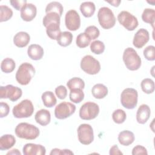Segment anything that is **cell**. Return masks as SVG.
Instances as JSON below:
<instances>
[{
  "label": "cell",
  "instance_id": "1",
  "mask_svg": "<svg viewBox=\"0 0 155 155\" xmlns=\"http://www.w3.org/2000/svg\"><path fill=\"white\" fill-rule=\"evenodd\" d=\"M15 131L17 137L27 140L35 139L39 135V130L38 127L26 122L18 124Z\"/></svg>",
  "mask_w": 155,
  "mask_h": 155
},
{
  "label": "cell",
  "instance_id": "2",
  "mask_svg": "<svg viewBox=\"0 0 155 155\" xmlns=\"http://www.w3.org/2000/svg\"><path fill=\"white\" fill-rule=\"evenodd\" d=\"M35 74L34 67L30 63H22L16 71L15 78L17 82L22 85H28Z\"/></svg>",
  "mask_w": 155,
  "mask_h": 155
},
{
  "label": "cell",
  "instance_id": "3",
  "mask_svg": "<svg viewBox=\"0 0 155 155\" xmlns=\"http://www.w3.org/2000/svg\"><path fill=\"white\" fill-rule=\"evenodd\" d=\"M123 61L126 67L131 71H136L141 66V59L136 50L131 48H127L123 53Z\"/></svg>",
  "mask_w": 155,
  "mask_h": 155
},
{
  "label": "cell",
  "instance_id": "4",
  "mask_svg": "<svg viewBox=\"0 0 155 155\" xmlns=\"http://www.w3.org/2000/svg\"><path fill=\"white\" fill-rule=\"evenodd\" d=\"M97 18L100 25L104 29H110L116 24V18L112 10L107 7L99 8L97 13Z\"/></svg>",
  "mask_w": 155,
  "mask_h": 155
},
{
  "label": "cell",
  "instance_id": "5",
  "mask_svg": "<svg viewBox=\"0 0 155 155\" xmlns=\"http://www.w3.org/2000/svg\"><path fill=\"white\" fill-rule=\"evenodd\" d=\"M34 111V107L31 101L28 99L22 100L15 105L12 110V113L15 117L21 119L30 117Z\"/></svg>",
  "mask_w": 155,
  "mask_h": 155
},
{
  "label": "cell",
  "instance_id": "6",
  "mask_svg": "<svg viewBox=\"0 0 155 155\" xmlns=\"http://www.w3.org/2000/svg\"><path fill=\"white\" fill-rule=\"evenodd\" d=\"M138 93L137 90L132 88L124 89L120 95V102L122 105L127 109L134 108L137 104Z\"/></svg>",
  "mask_w": 155,
  "mask_h": 155
},
{
  "label": "cell",
  "instance_id": "7",
  "mask_svg": "<svg viewBox=\"0 0 155 155\" xmlns=\"http://www.w3.org/2000/svg\"><path fill=\"white\" fill-rule=\"evenodd\" d=\"M80 65L81 69L88 74H96L101 70L100 62L91 55L84 56L81 61Z\"/></svg>",
  "mask_w": 155,
  "mask_h": 155
},
{
  "label": "cell",
  "instance_id": "8",
  "mask_svg": "<svg viewBox=\"0 0 155 155\" xmlns=\"http://www.w3.org/2000/svg\"><path fill=\"white\" fill-rule=\"evenodd\" d=\"M99 113V105L93 102L84 104L79 110V117L83 120H91L96 118Z\"/></svg>",
  "mask_w": 155,
  "mask_h": 155
},
{
  "label": "cell",
  "instance_id": "9",
  "mask_svg": "<svg viewBox=\"0 0 155 155\" xmlns=\"http://www.w3.org/2000/svg\"><path fill=\"white\" fill-rule=\"evenodd\" d=\"M117 20L120 24L128 31H133L139 25L137 19L127 11L120 12L117 15Z\"/></svg>",
  "mask_w": 155,
  "mask_h": 155
},
{
  "label": "cell",
  "instance_id": "10",
  "mask_svg": "<svg viewBox=\"0 0 155 155\" xmlns=\"http://www.w3.org/2000/svg\"><path fill=\"white\" fill-rule=\"evenodd\" d=\"M22 94V90L18 87L8 84L6 86L0 87V98L9 99L12 102L18 100Z\"/></svg>",
  "mask_w": 155,
  "mask_h": 155
},
{
  "label": "cell",
  "instance_id": "11",
  "mask_svg": "<svg viewBox=\"0 0 155 155\" xmlns=\"http://www.w3.org/2000/svg\"><path fill=\"white\" fill-rule=\"evenodd\" d=\"M78 140L83 145H89L94 140L92 127L87 124H81L78 128Z\"/></svg>",
  "mask_w": 155,
  "mask_h": 155
},
{
  "label": "cell",
  "instance_id": "12",
  "mask_svg": "<svg viewBox=\"0 0 155 155\" xmlns=\"http://www.w3.org/2000/svg\"><path fill=\"white\" fill-rule=\"evenodd\" d=\"M76 111V106L72 103L62 102L54 109V116L58 119H65L72 115Z\"/></svg>",
  "mask_w": 155,
  "mask_h": 155
},
{
  "label": "cell",
  "instance_id": "13",
  "mask_svg": "<svg viewBox=\"0 0 155 155\" xmlns=\"http://www.w3.org/2000/svg\"><path fill=\"white\" fill-rule=\"evenodd\" d=\"M65 24L67 28L70 31H76L81 26V18L78 13L74 10L68 11L65 16Z\"/></svg>",
  "mask_w": 155,
  "mask_h": 155
},
{
  "label": "cell",
  "instance_id": "14",
  "mask_svg": "<svg viewBox=\"0 0 155 155\" xmlns=\"http://www.w3.org/2000/svg\"><path fill=\"white\" fill-rule=\"evenodd\" d=\"M149 32L145 28H140L134 35L133 44L136 48H141L149 41Z\"/></svg>",
  "mask_w": 155,
  "mask_h": 155
},
{
  "label": "cell",
  "instance_id": "15",
  "mask_svg": "<svg viewBox=\"0 0 155 155\" xmlns=\"http://www.w3.org/2000/svg\"><path fill=\"white\" fill-rule=\"evenodd\" d=\"M22 151L24 155H45L46 153L45 148L43 145L32 143H26Z\"/></svg>",
  "mask_w": 155,
  "mask_h": 155
},
{
  "label": "cell",
  "instance_id": "16",
  "mask_svg": "<svg viewBox=\"0 0 155 155\" xmlns=\"http://www.w3.org/2000/svg\"><path fill=\"white\" fill-rule=\"evenodd\" d=\"M36 13L37 8L34 4H26L21 10V18L25 21L30 22L36 17Z\"/></svg>",
  "mask_w": 155,
  "mask_h": 155
},
{
  "label": "cell",
  "instance_id": "17",
  "mask_svg": "<svg viewBox=\"0 0 155 155\" xmlns=\"http://www.w3.org/2000/svg\"><path fill=\"white\" fill-rule=\"evenodd\" d=\"M151 114L150 107L147 104H142L137 109L136 113L137 122L140 124H145L149 119Z\"/></svg>",
  "mask_w": 155,
  "mask_h": 155
},
{
  "label": "cell",
  "instance_id": "18",
  "mask_svg": "<svg viewBox=\"0 0 155 155\" xmlns=\"http://www.w3.org/2000/svg\"><path fill=\"white\" fill-rule=\"evenodd\" d=\"M44 49L38 44L30 45L27 50L28 56L30 59L34 61L40 60L44 56Z\"/></svg>",
  "mask_w": 155,
  "mask_h": 155
},
{
  "label": "cell",
  "instance_id": "19",
  "mask_svg": "<svg viewBox=\"0 0 155 155\" xmlns=\"http://www.w3.org/2000/svg\"><path fill=\"white\" fill-rule=\"evenodd\" d=\"M30 41L29 34L25 31H19L17 33L13 38V43L19 48L26 47Z\"/></svg>",
  "mask_w": 155,
  "mask_h": 155
},
{
  "label": "cell",
  "instance_id": "20",
  "mask_svg": "<svg viewBox=\"0 0 155 155\" xmlns=\"http://www.w3.org/2000/svg\"><path fill=\"white\" fill-rule=\"evenodd\" d=\"M36 122L42 126L47 125L51 120V114L48 110L41 109L36 112L35 116Z\"/></svg>",
  "mask_w": 155,
  "mask_h": 155
},
{
  "label": "cell",
  "instance_id": "21",
  "mask_svg": "<svg viewBox=\"0 0 155 155\" xmlns=\"http://www.w3.org/2000/svg\"><path fill=\"white\" fill-rule=\"evenodd\" d=\"M118 141L122 145L128 146L133 143L135 139L134 134L129 130H124L118 135Z\"/></svg>",
  "mask_w": 155,
  "mask_h": 155
},
{
  "label": "cell",
  "instance_id": "22",
  "mask_svg": "<svg viewBox=\"0 0 155 155\" xmlns=\"http://www.w3.org/2000/svg\"><path fill=\"white\" fill-rule=\"evenodd\" d=\"M16 143V139L12 134H4L0 137V150H7Z\"/></svg>",
  "mask_w": 155,
  "mask_h": 155
},
{
  "label": "cell",
  "instance_id": "23",
  "mask_svg": "<svg viewBox=\"0 0 155 155\" xmlns=\"http://www.w3.org/2000/svg\"><path fill=\"white\" fill-rule=\"evenodd\" d=\"M96 10L95 4L91 1L84 2L80 5V11L82 15L85 18L92 16Z\"/></svg>",
  "mask_w": 155,
  "mask_h": 155
},
{
  "label": "cell",
  "instance_id": "24",
  "mask_svg": "<svg viewBox=\"0 0 155 155\" xmlns=\"http://www.w3.org/2000/svg\"><path fill=\"white\" fill-rule=\"evenodd\" d=\"M91 93L96 99H103L108 94V88L104 84H97L92 87Z\"/></svg>",
  "mask_w": 155,
  "mask_h": 155
},
{
  "label": "cell",
  "instance_id": "25",
  "mask_svg": "<svg viewBox=\"0 0 155 155\" xmlns=\"http://www.w3.org/2000/svg\"><path fill=\"white\" fill-rule=\"evenodd\" d=\"M42 102L45 107L48 108H51L56 104L57 100L52 91H46L44 92L41 96Z\"/></svg>",
  "mask_w": 155,
  "mask_h": 155
},
{
  "label": "cell",
  "instance_id": "26",
  "mask_svg": "<svg viewBox=\"0 0 155 155\" xmlns=\"http://www.w3.org/2000/svg\"><path fill=\"white\" fill-rule=\"evenodd\" d=\"M45 28L47 36L51 39L57 40L61 33L60 24L57 23H52L48 25Z\"/></svg>",
  "mask_w": 155,
  "mask_h": 155
},
{
  "label": "cell",
  "instance_id": "27",
  "mask_svg": "<svg viewBox=\"0 0 155 155\" xmlns=\"http://www.w3.org/2000/svg\"><path fill=\"white\" fill-rule=\"evenodd\" d=\"M73 40V35L70 31L61 32L57 39L58 44L62 47H67L70 45Z\"/></svg>",
  "mask_w": 155,
  "mask_h": 155
},
{
  "label": "cell",
  "instance_id": "28",
  "mask_svg": "<svg viewBox=\"0 0 155 155\" xmlns=\"http://www.w3.org/2000/svg\"><path fill=\"white\" fill-rule=\"evenodd\" d=\"M142 19L145 23H148L151 25L154 28V24L155 22V11L153 8H145L144 9L142 15Z\"/></svg>",
  "mask_w": 155,
  "mask_h": 155
},
{
  "label": "cell",
  "instance_id": "29",
  "mask_svg": "<svg viewBox=\"0 0 155 155\" xmlns=\"http://www.w3.org/2000/svg\"><path fill=\"white\" fill-rule=\"evenodd\" d=\"M61 16L58 13L55 12H50L47 13L46 15L44 17L42 20V24L45 27L48 25L52 23H57L60 24Z\"/></svg>",
  "mask_w": 155,
  "mask_h": 155
},
{
  "label": "cell",
  "instance_id": "30",
  "mask_svg": "<svg viewBox=\"0 0 155 155\" xmlns=\"http://www.w3.org/2000/svg\"><path fill=\"white\" fill-rule=\"evenodd\" d=\"M16 67L15 62L13 59L6 58L3 59L1 64V69L2 71L4 72L5 73H9L12 72Z\"/></svg>",
  "mask_w": 155,
  "mask_h": 155
},
{
  "label": "cell",
  "instance_id": "31",
  "mask_svg": "<svg viewBox=\"0 0 155 155\" xmlns=\"http://www.w3.org/2000/svg\"><path fill=\"white\" fill-rule=\"evenodd\" d=\"M69 97L71 102L75 104H78L82 101L84 99V93L82 89H73L70 90Z\"/></svg>",
  "mask_w": 155,
  "mask_h": 155
},
{
  "label": "cell",
  "instance_id": "32",
  "mask_svg": "<svg viewBox=\"0 0 155 155\" xmlns=\"http://www.w3.org/2000/svg\"><path fill=\"white\" fill-rule=\"evenodd\" d=\"M63 6L60 2L53 1L47 4L45 8V13L47 14L50 12H55L58 13L59 15L61 16L63 12Z\"/></svg>",
  "mask_w": 155,
  "mask_h": 155
},
{
  "label": "cell",
  "instance_id": "33",
  "mask_svg": "<svg viewBox=\"0 0 155 155\" xmlns=\"http://www.w3.org/2000/svg\"><path fill=\"white\" fill-rule=\"evenodd\" d=\"M67 86L70 89V90L76 88L83 90L85 87V83L81 78L74 77L68 80L67 83Z\"/></svg>",
  "mask_w": 155,
  "mask_h": 155
},
{
  "label": "cell",
  "instance_id": "34",
  "mask_svg": "<svg viewBox=\"0 0 155 155\" xmlns=\"http://www.w3.org/2000/svg\"><path fill=\"white\" fill-rule=\"evenodd\" d=\"M140 86L142 90L146 94L153 93L154 91V82L151 79H143L140 83Z\"/></svg>",
  "mask_w": 155,
  "mask_h": 155
},
{
  "label": "cell",
  "instance_id": "35",
  "mask_svg": "<svg viewBox=\"0 0 155 155\" xmlns=\"http://www.w3.org/2000/svg\"><path fill=\"white\" fill-rule=\"evenodd\" d=\"M13 16V11L7 5L0 6V22L8 21Z\"/></svg>",
  "mask_w": 155,
  "mask_h": 155
},
{
  "label": "cell",
  "instance_id": "36",
  "mask_svg": "<svg viewBox=\"0 0 155 155\" xmlns=\"http://www.w3.org/2000/svg\"><path fill=\"white\" fill-rule=\"evenodd\" d=\"M90 42L91 39L85 33H81L76 37V44L79 48H83L87 47L90 44Z\"/></svg>",
  "mask_w": 155,
  "mask_h": 155
},
{
  "label": "cell",
  "instance_id": "37",
  "mask_svg": "<svg viewBox=\"0 0 155 155\" xmlns=\"http://www.w3.org/2000/svg\"><path fill=\"white\" fill-rule=\"evenodd\" d=\"M126 113L121 109L116 110L112 114V119L113 121L117 124H121L124 123L126 120Z\"/></svg>",
  "mask_w": 155,
  "mask_h": 155
},
{
  "label": "cell",
  "instance_id": "38",
  "mask_svg": "<svg viewBox=\"0 0 155 155\" xmlns=\"http://www.w3.org/2000/svg\"><path fill=\"white\" fill-rule=\"evenodd\" d=\"M90 50L96 54H101L105 50V45L103 42L99 40H96L91 43Z\"/></svg>",
  "mask_w": 155,
  "mask_h": 155
},
{
  "label": "cell",
  "instance_id": "39",
  "mask_svg": "<svg viewBox=\"0 0 155 155\" xmlns=\"http://www.w3.org/2000/svg\"><path fill=\"white\" fill-rule=\"evenodd\" d=\"M84 33L90 38L91 40L97 39L100 35L99 30L94 25H90L87 27Z\"/></svg>",
  "mask_w": 155,
  "mask_h": 155
},
{
  "label": "cell",
  "instance_id": "40",
  "mask_svg": "<svg viewBox=\"0 0 155 155\" xmlns=\"http://www.w3.org/2000/svg\"><path fill=\"white\" fill-rule=\"evenodd\" d=\"M143 56L148 60L153 61L155 60V47L153 45H149L143 50Z\"/></svg>",
  "mask_w": 155,
  "mask_h": 155
},
{
  "label": "cell",
  "instance_id": "41",
  "mask_svg": "<svg viewBox=\"0 0 155 155\" xmlns=\"http://www.w3.org/2000/svg\"><path fill=\"white\" fill-rule=\"evenodd\" d=\"M55 93L60 99H64L67 95V90L64 85H59L55 88Z\"/></svg>",
  "mask_w": 155,
  "mask_h": 155
},
{
  "label": "cell",
  "instance_id": "42",
  "mask_svg": "<svg viewBox=\"0 0 155 155\" xmlns=\"http://www.w3.org/2000/svg\"><path fill=\"white\" fill-rule=\"evenodd\" d=\"M10 4L16 10H21L22 8L27 4L26 0H10Z\"/></svg>",
  "mask_w": 155,
  "mask_h": 155
},
{
  "label": "cell",
  "instance_id": "43",
  "mask_svg": "<svg viewBox=\"0 0 155 155\" xmlns=\"http://www.w3.org/2000/svg\"><path fill=\"white\" fill-rule=\"evenodd\" d=\"M10 111V107L8 105L5 103L1 102L0 103V117L2 118L6 117Z\"/></svg>",
  "mask_w": 155,
  "mask_h": 155
},
{
  "label": "cell",
  "instance_id": "44",
  "mask_svg": "<svg viewBox=\"0 0 155 155\" xmlns=\"http://www.w3.org/2000/svg\"><path fill=\"white\" fill-rule=\"evenodd\" d=\"M131 154L133 155H137V154H145V155H147L148 152H147V149L144 147L138 145L135 146L133 148Z\"/></svg>",
  "mask_w": 155,
  "mask_h": 155
},
{
  "label": "cell",
  "instance_id": "45",
  "mask_svg": "<svg viewBox=\"0 0 155 155\" xmlns=\"http://www.w3.org/2000/svg\"><path fill=\"white\" fill-rule=\"evenodd\" d=\"M50 155H53V154H58V155H63V154H73V153L67 149H64V150H61L58 148H53L51 151Z\"/></svg>",
  "mask_w": 155,
  "mask_h": 155
},
{
  "label": "cell",
  "instance_id": "46",
  "mask_svg": "<svg viewBox=\"0 0 155 155\" xmlns=\"http://www.w3.org/2000/svg\"><path fill=\"white\" fill-rule=\"evenodd\" d=\"M110 155H117V154H123V153L120 151L117 145H114L111 147L110 150Z\"/></svg>",
  "mask_w": 155,
  "mask_h": 155
},
{
  "label": "cell",
  "instance_id": "47",
  "mask_svg": "<svg viewBox=\"0 0 155 155\" xmlns=\"http://www.w3.org/2000/svg\"><path fill=\"white\" fill-rule=\"evenodd\" d=\"M106 2L110 4L111 5H113L114 7H118L121 1H117V0H114V1H107Z\"/></svg>",
  "mask_w": 155,
  "mask_h": 155
},
{
  "label": "cell",
  "instance_id": "48",
  "mask_svg": "<svg viewBox=\"0 0 155 155\" xmlns=\"http://www.w3.org/2000/svg\"><path fill=\"white\" fill-rule=\"evenodd\" d=\"M7 154H18V155H21V153L18 151V150L17 149H13L12 150L10 151H8Z\"/></svg>",
  "mask_w": 155,
  "mask_h": 155
}]
</instances>
